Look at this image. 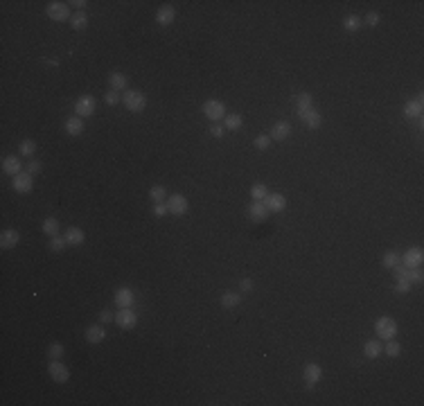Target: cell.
Masks as SVG:
<instances>
[{
  "mask_svg": "<svg viewBox=\"0 0 424 406\" xmlns=\"http://www.w3.org/2000/svg\"><path fill=\"white\" fill-rule=\"evenodd\" d=\"M122 106L127 108L129 113H143L145 108H147V97H145V93H140V90L127 88L122 93Z\"/></svg>",
  "mask_w": 424,
  "mask_h": 406,
  "instance_id": "obj_1",
  "label": "cell"
},
{
  "mask_svg": "<svg viewBox=\"0 0 424 406\" xmlns=\"http://www.w3.org/2000/svg\"><path fill=\"white\" fill-rule=\"evenodd\" d=\"M375 332L381 341L395 339L397 337V320L393 318V316H379V318L375 320Z\"/></svg>",
  "mask_w": 424,
  "mask_h": 406,
  "instance_id": "obj_2",
  "label": "cell"
},
{
  "mask_svg": "<svg viewBox=\"0 0 424 406\" xmlns=\"http://www.w3.org/2000/svg\"><path fill=\"white\" fill-rule=\"evenodd\" d=\"M45 14H48L50 21H54V23H65V21L73 18V14H70V5L61 3V0H52V3H48Z\"/></svg>",
  "mask_w": 424,
  "mask_h": 406,
  "instance_id": "obj_3",
  "label": "cell"
},
{
  "mask_svg": "<svg viewBox=\"0 0 424 406\" xmlns=\"http://www.w3.org/2000/svg\"><path fill=\"white\" fill-rule=\"evenodd\" d=\"M201 111H203V115L210 120V122H221V120L228 115V111H226V104L221 102V99H205Z\"/></svg>",
  "mask_w": 424,
  "mask_h": 406,
  "instance_id": "obj_4",
  "label": "cell"
},
{
  "mask_svg": "<svg viewBox=\"0 0 424 406\" xmlns=\"http://www.w3.org/2000/svg\"><path fill=\"white\" fill-rule=\"evenodd\" d=\"M48 375L54 384H65L70 379V368L65 363H61V359H50Z\"/></svg>",
  "mask_w": 424,
  "mask_h": 406,
  "instance_id": "obj_5",
  "label": "cell"
},
{
  "mask_svg": "<svg viewBox=\"0 0 424 406\" xmlns=\"http://www.w3.org/2000/svg\"><path fill=\"white\" fill-rule=\"evenodd\" d=\"M115 325L120 329H133L138 325V314L133 312V307H127V309H118L115 312Z\"/></svg>",
  "mask_w": 424,
  "mask_h": 406,
  "instance_id": "obj_6",
  "label": "cell"
},
{
  "mask_svg": "<svg viewBox=\"0 0 424 406\" xmlns=\"http://www.w3.org/2000/svg\"><path fill=\"white\" fill-rule=\"evenodd\" d=\"M424 262V250L420 246H411L408 250H404L400 255V264H404L406 269H415V267H422Z\"/></svg>",
  "mask_w": 424,
  "mask_h": 406,
  "instance_id": "obj_7",
  "label": "cell"
},
{
  "mask_svg": "<svg viewBox=\"0 0 424 406\" xmlns=\"http://www.w3.org/2000/svg\"><path fill=\"white\" fill-rule=\"evenodd\" d=\"M167 210H169V214H174V217H183L185 212L190 210V203H188V199L183 197V194H169L167 197Z\"/></svg>",
  "mask_w": 424,
  "mask_h": 406,
  "instance_id": "obj_8",
  "label": "cell"
},
{
  "mask_svg": "<svg viewBox=\"0 0 424 406\" xmlns=\"http://www.w3.org/2000/svg\"><path fill=\"white\" fill-rule=\"evenodd\" d=\"M12 190L16 194H29L34 190V176L29 172H21L12 178Z\"/></svg>",
  "mask_w": 424,
  "mask_h": 406,
  "instance_id": "obj_9",
  "label": "cell"
},
{
  "mask_svg": "<svg viewBox=\"0 0 424 406\" xmlns=\"http://www.w3.org/2000/svg\"><path fill=\"white\" fill-rule=\"evenodd\" d=\"M113 303L118 309H127V307H133L135 303V293L131 287H120L115 289V296H113Z\"/></svg>",
  "mask_w": 424,
  "mask_h": 406,
  "instance_id": "obj_10",
  "label": "cell"
},
{
  "mask_svg": "<svg viewBox=\"0 0 424 406\" xmlns=\"http://www.w3.org/2000/svg\"><path fill=\"white\" fill-rule=\"evenodd\" d=\"M95 108H97V102H95V97H90V95H82V97L75 102V113H77L79 118H90V115L95 113Z\"/></svg>",
  "mask_w": 424,
  "mask_h": 406,
  "instance_id": "obj_11",
  "label": "cell"
},
{
  "mask_svg": "<svg viewBox=\"0 0 424 406\" xmlns=\"http://www.w3.org/2000/svg\"><path fill=\"white\" fill-rule=\"evenodd\" d=\"M246 214H249V222H255V224H262L269 219V210H266V205L262 201H253L249 205V210H246Z\"/></svg>",
  "mask_w": 424,
  "mask_h": 406,
  "instance_id": "obj_12",
  "label": "cell"
},
{
  "mask_svg": "<svg viewBox=\"0 0 424 406\" xmlns=\"http://www.w3.org/2000/svg\"><path fill=\"white\" fill-rule=\"evenodd\" d=\"M271 140H275V142H282V140H287L291 135V122L289 120H277V122L271 127Z\"/></svg>",
  "mask_w": 424,
  "mask_h": 406,
  "instance_id": "obj_13",
  "label": "cell"
},
{
  "mask_svg": "<svg viewBox=\"0 0 424 406\" xmlns=\"http://www.w3.org/2000/svg\"><path fill=\"white\" fill-rule=\"evenodd\" d=\"M262 203L266 205L269 212H282V210L287 208V197L280 194V192H269V197H266Z\"/></svg>",
  "mask_w": 424,
  "mask_h": 406,
  "instance_id": "obj_14",
  "label": "cell"
},
{
  "mask_svg": "<svg viewBox=\"0 0 424 406\" xmlns=\"http://www.w3.org/2000/svg\"><path fill=\"white\" fill-rule=\"evenodd\" d=\"M302 377H305L307 388H314V384H318L323 379V368L318 363H307L302 370Z\"/></svg>",
  "mask_w": 424,
  "mask_h": 406,
  "instance_id": "obj_15",
  "label": "cell"
},
{
  "mask_svg": "<svg viewBox=\"0 0 424 406\" xmlns=\"http://www.w3.org/2000/svg\"><path fill=\"white\" fill-rule=\"evenodd\" d=\"M422 111H424V99L422 97L408 99V102L404 104V118H408V120H420Z\"/></svg>",
  "mask_w": 424,
  "mask_h": 406,
  "instance_id": "obj_16",
  "label": "cell"
},
{
  "mask_svg": "<svg viewBox=\"0 0 424 406\" xmlns=\"http://www.w3.org/2000/svg\"><path fill=\"white\" fill-rule=\"evenodd\" d=\"M3 172L9 174V176H16V174L23 172V163H21V156H14V154H9V156L3 158Z\"/></svg>",
  "mask_w": 424,
  "mask_h": 406,
  "instance_id": "obj_17",
  "label": "cell"
},
{
  "mask_svg": "<svg viewBox=\"0 0 424 406\" xmlns=\"http://www.w3.org/2000/svg\"><path fill=\"white\" fill-rule=\"evenodd\" d=\"M176 21V7L174 5H163V7L156 12V23L163 25V27H167Z\"/></svg>",
  "mask_w": 424,
  "mask_h": 406,
  "instance_id": "obj_18",
  "label": "cell"
},
{
  "mask_svg": "<svg viewBox=\"0 0 424 406\" xmlns=\"http://www.w3.org/2000/svg\"><path fill=\"white\" fill-rule=\"evenodd\" d=\"M63 237H65V242H68V246H82V244L86 242V233L79 226H68V230L63 233Z\"/></svg>",
  "mask_w": 424,
  "mask_h": 406,
  "instance_id": "obj_19",
  "label": "cell"
},
{
  "mask_svg": "<svg viewBox=\"0 0 424 406\" xmlns=\"http://www.w3.org/2000/svg\"><path fill=\"white\" fill-rule=\"evenodd\" d=\"M18 242H21V235H18V230H14V228H5L3 233H0V246H3L5 250L16 248V246H18Z\"/></svg>",
  "mask_w": 424,
  "mask_h": 406,
  "instance_id": "obj_20",
  "label": "cell"
},
{
  "mask_svg": "<svg viewBox=\"0 0 424 406\" xmlns=\"http://www.w3.org/2000/svg\"><path fill=\"white\" fill-rule=\"evenodd\" d=\"M106 339V327L104 323H97V325H90L88 329H86V341H88L90 345H97V343H104Z\"/></svg>",
  "mask_w": 424,
  "mask_h": 406,
  "instance_id": "obj_21",
  "label": "cell"
},
{
  "mask_svg": "<svg viewBox=\"0 0 424 406\" xmlns=\"http://www.w3.org/2000/svg\"><path fill=\"white\" fill-rule=\"evenodd\" d=\"M63 129H65L68 135H79L84 131V118H79V115H70V118L63 122Z\"/></svg>",
  "mask_w": 424,
  "mask_h": 406,
  "instance_id": "obj_22",
  "label": "cell"
},
{
  "mask_svg": "<svg viewBox=\"0 0 424 406\" xmlns=\"http://www.w3.org/2000/svg\"><path fill=\"white\" fill-rule=\"evenodd\" d=\"M381 352H383V345H381V341H377V339L366 341V345H363V357L366 359H377Z\"/></svg>",
  "mask_w": 424,
  "mask_h": 406,
  "instance_id": "obj_23",
  "label": "cell"
},
{
  "mask_svg": "<svg viewBox=\"0 0 424 406\" xmlns=\"http://www.w3.org/2000/svg\"><path fill=\"white\" fill-rule=\"evenodd\" d=\"M109 88L118 90V93H124L127 90V77H124L120 70H115V72L109 75Z\"/></svg>",
  "mask_w": 424,
  "mask_h": 406,
  "instance_id": "obj_24",
  "label": "cell"
},
{
  "mask_svg": "<svg viewBox=\"0 0 424 406\" xmlns=\"http://www.w3.org/2000/svg\"><path fill=\"white\" fill-rule=\"evenodd\" d=\"M300 118H302V122L307 124V129H318L323 124V115L318 113L316 108H309V111H305Z\"/></svg>",
  "mask_w": 424,
  "mask_h": 406,
  "instance_id": "obj_25",
  "label": "cell"
},
{
  "mask_svg": "<svg viewBox=\"0 0 424 406\" xmlns=\"http://www.w3.org/2000/svg\"><path fill=\"white\" fill-rule=\"evenodd\" d=\"M219 303H221V307H224V309H235L237 305L241 303V293H237V291H224V293H221V298H219Z\"/></svg>",
  "mask_w": 424,
  "mask_h": 406,
  "instance_id": "obj_26",
  "label": "cell"
},
{
  "mask_svg": "<svg viewBox=\"0 0 424 406\" xmlns=\"http://www.w3.org/2000/svg\"><path fill=\"white\" fill-rule=\"evenodd\" d=\"M309 108H314V97H311L309 93H300L296 99V113L302 115L305 111H309Z\"/></svg>",
  "mask_w": 424,
  "mask_h": 406,
  "instance_id": "obj_27",
  "label": "cell"
},
{
  "mask_svg": "<svg viewBox=\"0 0 424 406\" xmlns=\"http://www.w3.org/2000/svg\"><path fill=\"white\" fill-rule=\"evenodd\" d=\"M241 124H244V118H241L239 113H228L224 118V129H226V131H237V129H241Z\"/></svg>",
  "mask_w": 424,
  "mask_h": 406,
  "instance_id": "obj_28",
  "label": "cell"
},
{
  "mask_svg": "<svg viewBox=\"0 0 424 406\" xmlns=\"http://www.w3.org/2000/svg\"><path fill=\"white\" fill-rule=\"evenodd\" d=\"M149 199H151V203H165L167 201V190H165L163 185H151Z\"/></svg>",
  "mask_w": 424,
  "mask_h": 406,
  "instance_id": "obj_29",
  "label": "cell"
},
{
  "mask_svg": "<svg viewBox=\"0 0 424 406\" xmlns=\"http://www.w3.org/2000/svg\"><path fill=\"white\" fill-rule=\"evenodd\" d=\"M70 27L77 29V32H82V29L88 27V16H86V12L73 14V18H70Z\"/></svg>",
  "mask_w": 424,
  "mask_h": 406,
  "instance_id": "obj_30",
  "label": "cell"
},
{
  "mask_svg": "<svg viewBox=\"0 0 424 406\" xmlns=\"http://www.w3.org/2000/svg\"><path fill=\"white\" fill-rule=\"evenodd\" d=\"M41 230H43V235H45V237H54V235H59V222H57L54 217L43 219Z\"/></svg>",
  "mask_w": 424,
  "mask_h": 406,
  "instance_id": "obj_31",
  "label": "cell"
},
{
  "mask_svg": "<svg viewBox=\"0 0 424 406\" xmlns=\"http://www.w3.org/2000/svg\"><path fill=\"white\" fill-rule=\"evenodd\" d=\"M34 152H37V142H34L32 138H25V140H21V144H18V154H21V156L32 158V156H34Z\"/></svg>",
  "mask_w": 424,
  "mask_h": 406,
  "instance_id": "obj_32",
  "label": "cell"
},
{
  "mask_svg": "<svg viewBox=\"0 0 424 406\" xmlns=\"http://www.w3.org/2000/svg\"><path fill=\"white\" fill-rule=\"evenodd\" d=\"M266 197H269V188H266L264 183H255L253 188H251V199H253V201H264Z\"/></svg>",
  "mask_w": 424,
  "mask_h": 406,
  "instance_id": "obj_33",
  "label": "cell"
},
{
  "mask_svg": "<svg viewBox=\"0 0 424 406\" xmlns=\"http://www.w3.org/2000/svg\"><path fill=\"white\" fill-rule=\"evenodd\" d=\"M381 264L386 269H395L397 264H400V253H395V250H386L381 257Z\"/></svg>",
  "mask_w": 424,
  "mask_h": 406,
  "instance_id": "obj_34",
  "label": "cell"
},
{
  "mask_svg": "<svg viewBox=\"0 0 424 406\" xmlns=\"http://www.w3.org/2000/svg\"><path fill=\"white\" fill-rule=\"evenodd\" d=\"M361 25H363V23H361V18L357 16V14H350V16L343 18V27H345L347 32H357V29H359Z\"/></svg>",
  "mask_w": 424,
  "mask_h": 406,
  "instance_id": "obj_35",
  "label": "cell"
},
{
  "mask_svg": "<svg viewBox=\"0 0 424 406\" xmlns=\"http://www.w3.org/2000/svg\"><path fill=\"white\" fill-rule=\"evenodd\" d=\"M50 250H52V253H61V250L68 246V242H65V237L63 235H54V237H50Z\"/></svg>",
  "mask_w": 424,
  "mask_h": 406,
  "instance_id": "obj_36",
  "label": "cell"
},
{
  "mask_svg": "<svg viewBox=\"0 0 424 406\" xmlns=\"http://www.w3.org/2000/svg\"><path fill=\"white\" fill-rule=\"evenodd\" d=\"M65 354V348L63 343H59V341H54V343L48 345V359H61Z\"/></svg>",
  "mask_w": 424,
  "mask_h": 406,
  "instance_id": "obj_37",
  "label": "cell"
},
{
  "mask_svg": "<svg viewBox=\"0 0 424 406\" xmlns=\"http://www.w3.org/2000/svg\"><path fill=\"white\" fill-rule=\"evenodd\" d=\"M271 135L269 133H260V135H255V140H253V147L255 149H260V152H264V149H269L271 147Z\"/></svg>",
  "mask_w": 424,
  "mask_h": 406,
  "instance_id": "obj_38",
  "label": "cell"
},
{
  "mask_svg": "<svg viewBox=\"0 0 424 406\" xmlns=\"http://www.w3.org/2000/svg\"><path fill=\"white\" fill-rule=\"evenodd\" d=\"M383 352H386L388 357H400V352H402V345L397 343L395 339H388V341H386V345H383Z\"/></svg>",
  "mask_w": 424,
  "mask_h": 406,
  "instance_id": "obj_39",
  "label": "cell"
},
{
  "mask_svg": "<svg viewBox=\"0 0 424 406\" xmlns=\"http://www.w3.org/2000/svg\"><path fill=\"white\" fill-rule=\"evenodd\" d=\"M104 102L109 104V106H115V104H120V102H122V93H118V90L109 88V90L104 93Z\"/></svg>",
  "mask_w": 424,
  "mask_h": 406,
  "instance_id": "obj_40",
  "label": "cell"
},
{
  "mask_svg": "<svg viewBox=\"0 0 424 406\" xmlns=\"http://www.w3.org/2000/svg\"><path fill=\"white\" fill-rule=\"evenodd\" d=\"M41 169H43V163H41V160H37V158H29V163L25 165V172H29L32 176L41 174Z\"/></svg>",
  "mask_w": 424,
  "mask_h": 406,
  "instance_id": "obj_41",
  "label": "cell"
},
{
  "mask_svg": "<svg viewBox=\"0 0 424 406\" xmlns=\"http://www.w3.org/2000/svg\"><path fill=\"white\" fill-rule=\"evenodd\" d=\"M379 18H381V16H379L377 12H368V14H366V18H363L361 23H363V25H368V27H377V25H379Z\"/></svg>",
  "mask_w": 424,
  "mask_h": 406,
  "instance_id": "obj_42",
  "label": "cell"
},
{
  "mask_svg": "<svg viewBox=\"0 0 424 406\" xmlns=\"http://www.w3.org/2000/svg\"><path fill=\"white\" fill-rule=\"evenodd\" d=\"M424 280V271L420 267H415V269H408V282H422Z\"/></svg>",
  "mask_w": 424,
  "mask_h": 406,
  "instance_id": "obj_43",
  "label": "cell"
},
{
  "mask_svg": "<svg viewBox=\"0 0 424 406\" xmlns=\"http://www.w3.org/2000/svg\"><path fill=\"white\" fill-rule=\"evenodd\" d=\"M224 133H226L224 124H219V122H210V135H212V138H224Z\"/></svg>",
  "mask_w": 424,
  "mask_h": 406,
  "instance_id": "obj_44",
  "label": "cell"
},
{
  "mask_svg": "<svg viewBox=\"0 0 424 406\" xmlns=\"http://www.w3.org/2000/svg\"><path fill=\"white\" fill-rule=\"evenodd\" d=\"M395 291H397V293H406V291H411V282H408V278H400V280H397Z\"/></svg>",
  "mask_w": 424,
  "mask_h": 406,
  "instance_id": "obj_45",
  "label": "cell"
},
{
  "mask_svg": "<svg viewBox=\"0 0 424 406\" xmlns=\"http://www.w3.org/2000/svg\"><path fill=\"white\" fill-rule=\"evenodd\" d=\"M253 289H255V284H253V280H251V278H244V280L239 282V291H241V293H251Z\"/></svg>",
  "mask_w": 424,
  "mask_h": 406,
  "instance_id": "obj_46",
  "label": "cell"
},
{
  "mask_svg": "<svg viewBox=\"0 0 424 406\" xmlns=\"http://www.w3.org/2000/svg\"><path fill=\"white\" fill-rule=\"evenodd\" d=\"M169 210H167V203H154V217H165Z\"/></svg>",
  "mask_w": 424,
  "mask_h": 406,
  "instance_id": "obj_47",
  "label": "cell"
},
{
  "mask_svg": "<svg viewBox=\"0 0 424 406\" xmlns=\"http://www.w3.org/2000/svg\"><path fill=\"white\" fill-rule=\"evenodd\" d=\"M393 271H395V280H400V278H408V269L404 267V264H397V267L393 269Z\"/></svg>",
  "mask_w": 424,
  "mask_h": 406,
  "instance_id": "obj_48",
  "label": "cell"
},
{
  "mask_svg": "<svg viewBox=\"0 0 424 406\" xmlns=\"http://www.w3.org/2000/svg\"><path fill=\"white\" fill-rule=\"evenodd\" d=\"M111 320H115V314L106 312V309H104V312H99V323L106 325V323H111Z\"/></svg>",
  "mask_w": 424,
  "mask_h": 406,
  "instance_id": "obj_49",
  "label": "cell"
},
{
  "mask_svg": "<svg viewBox=\"0 0 424 406\" xmlns=\"http://www.w3.org/2000/svg\"><path fill=\"white\" fill-rule=\"evenodd\" d=\"M68 5H73V7H77L79 12H84V7H86L88 3H86V0H73V3H68Z\"/></svg>",
  "mask_w": 424,
  "mask_h": 406,
  "instance_id": "obj_50",
  "label": "cell"
}]
</instances>
